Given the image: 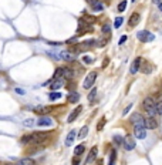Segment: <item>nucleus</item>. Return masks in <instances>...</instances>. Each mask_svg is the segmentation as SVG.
I'll list each match as a JSON object with an SVG mask.
<instances>
[{
	"label": "nucleus",
	"mask_w": 162,
	"mask_h": 165,
	"mask_svg": "<svg viewBox=\"0 0 162 165\" xmlns=\"http://www.w3.org/2000/svg\"><path fill=\"white\" fill-rule=\"evenodd\" d=\"M142 107H144V110L147 111V114H148L149 117H155V118L158 117L157 101H155V98H154V97H147V98L144 100Z\"/></svg>",
	"instance_id": "f257e3e1"
},
{
	"label": "nucleus",
	"mask_w": 162,
	"mask_h": 165,
	"mask_svg": "<svg viewBox=\"0 0 162 165\" xmlns=\"http://www.w3.org/2000/svg\"><path fill=\"white\" fill-rule=\"evenodd\" d=\"M137 37H138L139 41H142V43H149V41H154V40H155V36H154L152 33H149L148 30H142V31H138Z\"/></svg>",
	"instance_id": "f03ea898"
},
{
	"label": "nucleus",
	"mask_w": 162,
	"mask_h": 165,
	"mask_svg": "<svg viewBox=\"0 0 162 165\" xmlns=\"http://www.w3.org/2000/svg\"><path fill=\"white\" fill-rule=\"evenodd\" d=\"M95 80H97V71H91V73H90V74H88V76L85 77L83 87H84L85 90L91 88V87L94 85V83H95Z\"/></svg>",
	"instance_id": "7ed1b4c3"
},
{
	"label": "nucleus",
	"mask_w": 162,
	"mask_h": 165,
	"mask_svg": "<svg viewBox=\"0 0 162 165\" xmlns=\"http://www.w3.org/2000/svg\"><path fill=\"white\" fill-rule=\"evenodd\" d=\"M33 110V113H36V114H38V115H46V114H48V113H51L53 110H54V107H48V105H37V107H34V108H31Z\"/></svg>",
	"instance_id": "20e7f679"
},
{
	"label": "nucleus",
	"mask_w": 162,
	"mask_h": 165,
	"mask_svg": "<svg viewBox=\"0 0 162 165\" xmlns=\"http://www.w3.org/2000/svg\"><path fill=\"white\" fill-rule=\"evenodd\" d=\"M142 63H144V58L142 57H137L134 61H132V64H131V74H137L139 70H141V66H142Z\"/></svg>",
	"instance_id": "39448f33"
},
{
	"label": "nucleus",
	"mask_w": 162,
	"mask_h": 165,
	"mask_svg": "<svg viewBox=\"0 0 162 165\" xmlns=\"http://www.w3.org/2000/svg\"><path fill=\"white\" fill-rule=\"evenodd\" d=\"M134 134L138 140H144L147 137V128H145V125H134Z\"/></svg>",
	"instance_id": "423d86ee"
},
{
	"label": "nucleus",
	"mask_w": 162,
	"mask_h": 165,
	"mask_svg": "<svg viewBox=\"0 0 162 165\" xmlns=\"http://www.w3.org/2000/svg\"><path fill=\"white\" fill-rule=\"evenodd\" d=\"M130 121L134 124V125H145V118H144L139 113L132 114L131 118H130Z\"/></svg>",
	"instance_id": "0eeeda50"
},
{
	"label": "nucleus",
	"mask_w": 162,
	"mask_h": 165,
	"mask_svg": "<svg viewBox=\"0 0 162 165\" xmlns=\"http://www.w3.org/2000/svg\"><path fill=\"white\" fill-rule=\"evenodd\" d=\"M145 128L147 130H155L158 128V121L155 117H145Z\"/></svg>",
	"instance_id": "6e6552de"
},
{
	"label": "nucleus",
	"mask_w": 162,
	"mask_h": 165,
	"mask_svg": "<svg viewBox=\"0 0 162 165\" xmlns=\"http://www.w3.org/2000/svg\"><path fill=\"white\" fill-rule=\"evenodd\" d=\"M122 145H124V148L127 151H132L135 148V140L131 137V135H127V137L124 138V144H122Z\"/></svg>",
	"instance_id": "1a4fd4ad"
},
{
	"label": "nucleus",
	"mask_w": 162,
	"mask_h": 165,
	"mask_svg": "<svg viewBox=\"0 0 162 165\" xmlns=\"http://www.w3.org/2000/svg\"><path fill=\"white\" fill-rule=\"evenodd\" d=\"M58 56H60V60H64V61H68V63H71V61H74V60H75L74 54H73V53H70V51H67V50L60 51V53H58Z\"/></svg>",
	"instance_id": "9d476101"
},
{
	"label": "nucleus",
	"mask_w": 162,
	"mask_h": 165,
	"mask_svg": "<svg viewBox=\"0 0 162 165\" xmlns=\"http://www.w3.org/2000/svg\"><path fill=\"white\" fill-rule=\"evenodd\" d=\"M83 111V107L81 105H78L77 108H74L73 111H71V114H70V117L67 118V123H74L75 120H77V117L80 115V113Z\"/></svg>",
	"instance_id": "9b49d317"
},
{
	"label": "nucleus",
	"mask_w": 162,
	"mask_h": 165,
	"mask_svg": "<svg viewBox=\"0 0 162 165\" xmlns=\"http://www.w3.org/2000/svg\"><path fill=\"white\" fill-rule=\"evenodd\" d=\"M139 20H141V14H139L138 12H135V13L131 14L130 20H128V26H130V27H135V26L139 23Z\"/></svg>",
	"instance_id": "f8f14e48"
},
{
	"label": "nucleus",
	"mask_w": 162,
	"mask_h": 165,
	"mask_svg": "<svg viewBox=\"0 0 162 165\" xmlns=\"http://www.w3.org/2000/svg\"><path fill=\"white\" fill-rule=\"evenodd\" d=\"M37 125H40V127H51V125H53V120H51L50 117H46V115H43V117L38 118Z\"/></svg>",
	"instance_id": "ddd939ff"
},
{
	"label": "nucleus",
	"mask_w": 162,
	"mask_h": 165,
	"mask_svg": "<svg viewBox=\"0 0 162 165\" xmlns=\"http://www.w3.org/2000/svg\"><path fill=\"white\" fill-rule=\"evenodd\" d=\"M64 78H54V80L50 83V88L53 90V91H57L58 88H61L63 85H64Z\"/></svg>",
	"instance_id": "4468645a"
},
{
	"label": "nucleus",
	"mask_w": 162,
	"mask_h": 165,
	"mask_svg": "<svg viewBox=\"0 0 162 165\" xmlns=\"http://www.w3.org/2000/svg\"><path fill=\"white\" fill-rule=\"evenodd\" d=\"M94 44H95L94 40H85L84 43H81V44H78V46L75 47V48H77L75 51H78V50H88L90 47H93Z\"/></svg>",
	"instance_id": "2eb2a0df"
},
{
	"label": "nucleus",
	"mask_w": 162,
	"mask_h": 165,
	"mask_svg": "<svg viewBox=\"0 0 162 165\" xmlns=\"http://www.w3.org/2000/svg\"><path fill=\"white\" fill-rule=\"evenodd\" d=\"M97 154H98V148L97 147H93L91 148V151H90V154H88V157H87V164H91V162H94L95 161V158H97Z\"/></svg>",
	"instance_id": "dca6fc26"
},
{
	"label": "nucleus",
	"mask_w": 162,
	"mask_h": 165,
	"mask_svg": "<svg viewBox=\"0 0 162 165\" xmlns=\"http://www.w3.org/2000/svg\"><path fill=\"white\" fill-rule=\"evenodd\" d=\"M78 100H80V94L77 91H73V93H70V94L67 95V101H68L70 104L78 103Z\"/></svg>",
	"instance_id": "f3484780"
},
{
	"label": "nucleus",
	"mask_w": 162,
	"mask_h": 165,
	"mask_svg": "<svg viewBox=\"0 0 162 165\" xmlns=\"http://www.w3.org/2000/svg\"><path fill=\"white\" fill-rule=\"evenodd\" d=\"M74 138H75V131L73 130V131H70L68 134H67V137H65V141H64V144H65V147H70L73 142H74Z\"/></svg>",
	"instance_id": "a211bd4d"
},
{
	"label": "nucleus",
	"mask_w": 162,
	"mask_h": 165,
	"mask_svg": "<svg viewBox=\"0 0 162 165\" xmlns=\"http://www.w3.org/2000/svg\"><path fill=\"white\" fill-rule=\"evenodd\" d=\"M61 93L60 91H51V93H48V100L50 101H57V100L61 98Z\"/></svg>",
	"instance_id": "6ab92c4d"
},
{
	"label": "nucleus",
	"mask_w": 162,
	"mask_h": 165,
	"mask_svg": "<svg viewBox=\"0 0 162 165\" xmlns=\"http://www.w3.org/2000/svg\"><path fill=\"white\" fill-rule=\"evenodd\" d=\"M73 77H74V71H73V68H70V67H64V76H63V78L70 80V78H73Z\"/></svg>",
	"instance_id": "aec40b11"
},
{
	"label": "nucleus",
	"mask_w": 162,
	"mask_h": 165,
	"mask_svg": "<svg viewBox=\"0 0 162 165\" xmlns=\"http://www.w3.org/2000/svg\"><path fill=\"white\" fill-rule=\"evenodd\" d=\"M84 151H85V145H84V144H80V145H77L74 148V155H77V157L83 155Z\"/></svg>",
	"instance_id": "412c9836"
},
{
	"label": "nucleus",
	"mask_w": 162,
	"mask_h": 165,
	"mask_svg": "<svg viewBox=\"0 0 162 165\" xmlns=\"http://www.w3.org/2000/svg\"><path fill=\"white\" fill-rule=\"evenodd\" d=\"M64 76V67H57L56 71H54V78H63Z\"/></svg>",
	"instance_id": "4be33fe9"
},
{
	"label": "nucleus",
	"mask_w": 162,
	"mask_h": 165,
	"mask_svg": "<svg viewBox=\"0 0 162 165\" xmlns=\"http://www.w3.org/2000/svg\"><path fill=\"white\" fill-rule=\"evenodd\" d=\"M87 134H88V127H87V125H84V127L80 130V132H78V140H84V138L87 137Z\"/></svg>",
	"instance_id": "5701e85b"
},
{
	"label": "nucleus",
	"mask_w": 162,
	"mask_h": 165,
	"mask_svg": "<svg viewBox=\"0 0 162 165\" xmlns=\"http://www.w3.org/2000/svg\"><path fill=\"white\" fill-rule=\"evenodd\" d=\"M91 7H93L94 12H102V10H104V6H102V3L100 2V0H97V2L91 6Z\"/></svg>",
	"instance_id": "b1692460"
},
{
	"label": "nucleus",
	"mask_w": 162,
	"mask_h": 165,
	"mask_svg": "<svg viewBox=\"0 0 162 165\" xmlns=\"http://www.w3.org/2000/svg\"><path fill=\"white\" fill-rule=\"evenodd\" d=\"M154 70V66L152 64H149V63H145L142 67V73H145V74H149V73H152Z\"/></svg>",
	"instance_id": "393cba45"
},
{
	"label": "nucleus",
	"mask_w": 162,
	"mask_h": 165,
	"mask_svg": "<svg viewBox=\"0 0 162 165\" xmlns=\"http://www.w3.org/2000/svg\"><path fill=\"white\" fill-rule=\"evenodd\" d=\"M36 162H34V160H31V158H23V160L19 161V165H34Z\"/></svg>",
	"instance_id": "a878e982"
},
{
	"label": "nucleus",
	"mask_w": 162,
	"mask_h": 165,
	"mask_svg": "<svg viewBox=\"0 0 162 165\" xmlns=\"http://www.w3.org/2000/svg\"><path fill=\"white\" fill-rule=\"evenodd\" d=\"M115 157H117V151H115V150H112L111 155H110V162H108V165H114V164H115Z\"/></svg>",
	"instance_id": "bb28decb"
},
{
	"label": "nucleus",
	"mask_w": 162,
	"mask_h": 165,
	"mask_svg": "<svg viewBox=\"0 0 162 165\" xmlns=\"http://www.w3.org/2000/svg\"><path fill=\"white\" fill-rule=\"evenodd\" d=\"M112 140H114V142H115L117 145H122V144H124V138L121 137V135H114Z\"/></svg>",
	"instance_id": "cd10ccee"
},
{
	"label": "nucleus",
	"mask_w": 162,
	"mask_h": 165,
	"mask_svg": "<svg viewBox=\"0 0 162 165\" xmlns=\"http://www.w3.org/2000/svg\"><path fill=\"white\" fill-rule=\"evenodd\" d=\"M34 124H36V121H34L33 118H28V120H24V121H23V125H24V127H33Z\"/></svg>",
	"instance_id": "c85d7f7f"
},
{
	"label": "nucleus",
	"mask_w": 162,
	"mask_h": 165,
	"mask_svg": "<svg viewBox=\"0 0 162 165\" xmlns=\"http://www.w3.org/2000/svg\"><path fill=\"white\" fill-rule=\"evenodd\" d=\"M127 3H128L127 0H122L120 5H118V12H120V13H122V12H124L125 9H127Z\"/></svg>",
	"instance_id": "c756f323"
},
{
	"label": "nucleus",
	"mask_w": 162,
	"mask_h": 165,
	"mask_svg": "<svg viewBox=\"0 0 162 165\" xmlns=\"http://www.w3.org/2000/svg\"><path fill=\"white\" fill-rule=\"evenodd\" d=\"M95 95H97V88H93L90 91V94H88V101H94Z\"/></svg>",
	"instance_id": "7c9ffc66"
},
{
	"label": "nucleus",
	"mask_w": 162,
	"mask_h": 165,
	"mask_svg": "<svg viewBox=\"0 0 162 165\" xmlns=\"http://www.w3.org/2000/svg\"><path fill=\"white\" fill-rule=\"evenodd\" d=\"M122 21H124V19H122V17H117L115 21H114V27H115V28H120L121 24H122Z\"/></svg>",
	"instance_id": "2f4dec72"
},
{
	"label": "nucleus",
	"mask_w": 162,
	"mask_h": 165,
	"mask_svg": "<svg viewBox=\"0 0 162 165\" xmlns=\"http://www.w3.org/2000/svg\"><path fill=\"white\" fill-rule=\"evenodd\" d=\"M101 31L104 34H110V31H111V26H110V24H104L102 28H101Z\"/></svg>",
	"instance_id": "473e14b6"
},
{
	"label": "nucleus",
	"mask_w": 162,
	"mask_h": 165,
	"mask_svg": "<svg viewBox=\"0 0 162 165\" xmlns=\"http://www.w3.org/2000/svg\"><path fill=\"white\" fill-rule=\"evenodd\" d=\"M157 111H158V115H162V100L157 103Z\"/></svg>",
	"instance_id": "72a5a7b5"
},
{
	"label": "nucleus",
	"mask_w": 162,
	"mask_h": 165,
	"mask_svg": "<svg viewBox=\"0 0 162 165\" xmlns=\"http://www.w3.org/2000/svg\"><path fill=\"white\" fill-rule=\"evenodd\" d=\"M83 61L85 63V64H91V63H93V57H90V56H84V57H83Z\"/></svg>",
	"instance_id": "f704fd0d"
},
{
	"label": "nucleus",
	"mask_w": 162,
	"mask_h": 165,
	"mask_svg": "<svg viewBox=\"0 0 162 165\" xmlns=\"http://www.w3.org/2000/svg\"><path fill=\"white\" fill-rule=\"evenodd\" d=\"M104 124H105V118H102V121H100V123H98V131H101L102 130V127H104Z\"/></svg>",
	"instance_id": "c9c22d12"
},
{
	"label": "nucleus",
	"mask_w": 162,
	"mask_h": 165,
	"mask_svg": "<svg viewBox=\"0 0 162 165\" xmlns=\"http://www.w3.org/2000/svg\"><path fill=\"white\" fill-rule=\"evenodd\" d=\"M14 91H16L17 94H20V95H24V94H26V91H24L23 88H16V90H14Z\"/></svg>",
	"instance_id": "e433bc0d"
},
{
	"label": "nucleus",
	"mask_w": 162,
	"mask_h": 165,
	"mask_svg": "<svg viewBox=\"0 0 162 165\" xmlns=\"http://www.w3.org/2000/svg\"><path fill=\"white\" fill-rule=\"evenodd\" d=\"M80 164V158L77 155H74V158H73V165H78Z\"/></svg>",
	"instance_id": "4c0bfd02"
},
{
	"label": "nucleus",
	"mask_w": 162,
	"mask_h": 165,
	"mask_svg": "<svg viewBox=\"0 0 162 165\" xmlns=\"http://www.w3.org/2000/svg\"><path fill=\"white\" fill-rule=\"evenodd\" d=\"M131 107H132V104H130V105H128V107H127V108L122 111V114H124V115H127V114H128V111L131 110Z\"/></svg>",
	"instance_id": "58836bf2"
},
{
	"label": "nucleus",
	"mask_w": 162,
	"mask_h": 165,
	"mask_svg": "<svg viewBox=\"0 0 162 165\" xmlns=\"http://www.w3.org/2000/svg\"><path fill=\"white\" fill-rule=\"evenodd\" d=\"M125 41H127V36H122V37L120 38V41H118V44H124Z\"/></svg>",
	"instance_id": "ea45409f"
},
{
	"label": "nucleus",
	"mask_w": 162,
	"mask_h": 165,
	"mask_svg": "<svg viewBox=\"0 0 162 165\" xmlns=\"http://www.w3.org/2000/svg\"><path fill=\"white\" fill-rule=\"evenodd\" d=\"M77 40H78V37H73V38H70V40H68L67 43H68V44H73V43H75Z\"/></svg>",
	"instance_id": "a19ab883"
},
{
	"label": "nucleus",
	"mask_w": 162,
	"mask_h": 165,
	"mask_svg": "<svg viewBox=\"0 0 162 165\" xmlns=\"http://www.w3.org/2000/svg\"><path fill=\"white\" fill-rule=\"evenodd\" d=\"M154 3H157V5H161V0H152Z\"/></svg>",
	"instance_id": "79ce46f5"
},
{
	"label": "nucleus",
	"mask_w": 162,
	"mask_h": 165,
	"mask_svg": "<svg viewBox=\"0 0 162 165\" xmlns=\"http://www.w3.org/2000/svg\"><path fill=\"white\" fill-rule=\"evenodd\" d=\"M158 6H159V10L162 12V3H161V5H158Z\"/></svg>",
	"instance_id": "37998d69"
},
{
	"label": "nucleus",
	"mask_w": 162,
	"mask_h": 165,
	"mask_svg": "<svg viewBox=\"0 0 162 165\" xmlns=\"http://www.w3.org/2000/svg\"><path fill=\"white\" fill-rule=\"evenodd\" d=\"M6 165H19V164H6Z\"/></svg>",
	"instance_id": "c03bdc74"
}]
</instances>
